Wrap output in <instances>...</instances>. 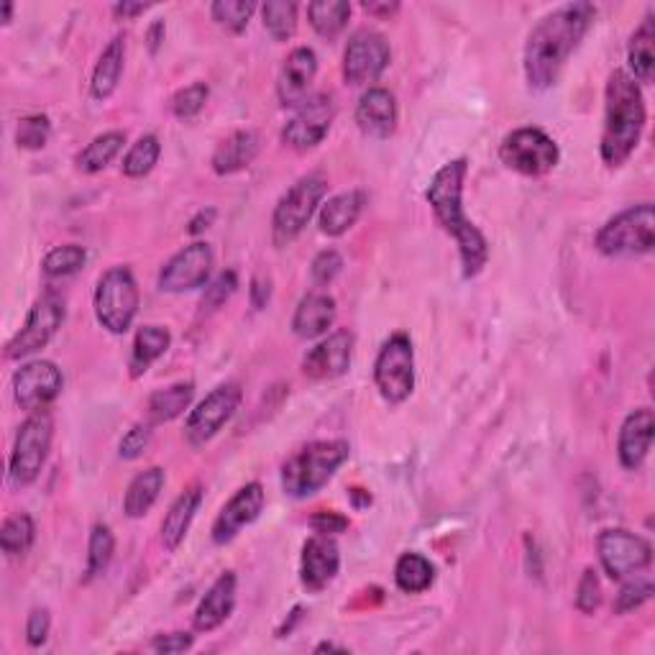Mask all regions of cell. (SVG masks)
Returning <instances> with one entry per match:
<instances>
[{"label": "cell", "mask_w": 655, "mask_h": 655, "mask_svg": "<svg viewBox=\"0 0 655 655\" xmlns=\"http://www.w3.org/2000/svg\"><path fill=\"white\" fill-rule=\"evenodd\" d=\"M596 19L592 3H569L538 21L525 44V78L533 90H549Z\"/></svg>", "instance_id": "1"}, {"label": "cell", "mask_w": 655, "mask_h": 655, "mask_svg": "<svg viewBox=\"0 0 655 655\" xmlns=\"http://www.w3.org/2000/svg\"><path fill=\"white\" fill-rule=\"evenodd\" d=\"M469 174V162L453 160L443 164L441 170L433 174L430 185L426 190V201L430 211L436 213L438 226L449 234L461 254V272L463 277L471 279L487 267L489 259V242L482 231L477 228V223L467 218L463 213V182Z\"/></svg>", "instance_id": "2"}, {"label": "cell", "mask_w": 655, "mask_h": 655, "mask_svg": "<svg viewBox=\"0 0 655 655\" xmlns=\"http://www.w3.org/2000/svg\"><path fill=\"white\" fill-rule=\"evenodd\" d=\"M645 121V98L637 82L625 70L610 74L604 88V129L600 141L602 162L610 170L625 164L641 144Z\"/></svg>", "instance_id": "3"}, {"label": "cell", "mask_w": 655, "mask_h": 655, "mask_svg": "<svg viewBox=\"0 0 655 655\" xmlns=\"http://www.w3.org/2000/svg\"><path fill=\"white\" fill-rule=\"evenodd\" d=\"M348 453L351 449L346 441H313L303 446L282 467V489L293 500H308L328 487L336 471L348 461Z\"/></svg>", "instance_id": "4"}, {"label": "cell", "mask_w": 655, "mask_h": 655, "mask_svg": "<svg viewBox=\"0 0 655 655\" xmlns=\"http://www.w3.org/2000/svg\"><path fill=\"white\" fill-rule=\"evenodd\" d=\"M594 246L610 259H633V256L651 254L655 246L653 203L633 205L610 218L596 234Z\"/></svg>", "instance_id": "5"}, {"label": "cell", "mask_w": 655, "mask_h": 655, "mask_svg": "<svg viewBox=\"0 0 655 655\" xmlns=\"http://www.w3.org/2000/svg\"><path fill=\"white\" fill-rule=\"evenodd\" d=\"M328 193L326 174L310 172L295 182L285 195L279 197L272 215V242L277 248H285L303 234L310 218L318 211L323 197Z\"/></svg>", "instance_id": "6"}, {"label": "cell", "mask_w": 655, "mask_h": 655, "mask_svg": "<svg viewBox=\"0 0 655 655\" xmlns=\"http://www.w3.org/2000/svg\"><path fill=\"white\" fill-rule=\"evenodd\" d=\"M54 441V420L49 410L31 412L16 436L11 463H8V484L13 489H27L34 484L49 459Z\"/></svg>", "instance_id": "7"}, {"label": "cell", "mask_w": 655, "mask_h": 655, "mask_svg": "<svg viewBox=\"0 0 655 655\" xmlns=\"http://www.w3.org/2000/svg\"><path fill=\"white\" fill-rule=\"evenodd\" d=\"M139 285L129 267H113L98 279L95 287V318L113 336H123L134 326L139 313Z\"/></svg>", "instance_id": "8"}, {"label": "cell", "mask_w": 655, "mask_h": 655, "mask_svg": "<svg viewBox=\"0 0 655 655\" xmlns=\"http://www.w3.org/2000/svg\"><path fill=\"white\" fill-rule=\"evenodd\" d=\"M500 160L504 167L525 177H543L561 162V149L545 131L525 126L502 139Z\"/></svg>", "instance_id": "9"}, {"label": "cell", "mask_w": 655, "mask_h": 655, "mask_svg": "<svg viewBox=\"0 0 655 655\" xmlns=\"http://www.w3.org/2000/svg\"><path fill=\"white\" fill-rule=\"evenodd\" d=\"M375 385L381 400L402 405L415 389V348L408 334H395L381 344L375 361Z\"/></svg>", "instance_id": "10"}, {"label": "cell", "mask_w": 655, "mask_h": 655, "mask_svg": "<svg viewBox=\"0 0 655 655\" xmlns=\"http://www.w3.org/2000/svg\"><path fill=\"white\" fill-rule=\"evenodd\" d=\"M64 318H68L64 297L60 293H54V289H49V293L41 295L39 300L31 305L23 328L6 344L8 359H27V356L41 351V348L57 336V330L62 328Z\"/></svg>", "instance_id": "11"}, {"label": "cell", "mask_w": 655, "mask_h": 655, "mask_svg": "<svg viewBox=\"0 0 655 655\" xmlns=\"http://www.w3.org/2000/svg\"><path fill=\"white\" fill-rule=\"evenodd\" d=\"M596 553L600 563L612 582H625V579L641 574L651 566L653 545L643 535L630 533L625 528H610L596 538Z\"/></svg>", "instance_id": "12"}, {"label": "cell", "mask_w": 655, "mask_h": 655, "mask_svg": "<svg viewBox=\"0 0 655 655\" xmlns=\"http://www.w3.org/2000/svg\"><path fill=\"white\" fill-rule=\"evenodd\" d=\"M242 400H244L242 385H236V381H226V385L215 387L211 395H205V400L197 402V408L187 415V422H185L187 443L195 446V449L211 443L213 438L221 433L223 426L234 418Z\"/></svg>", "instance_id": "13"}, {"label": "cell", "mask_w": 655, "mask_h": 655, "mask_svg": "<svg viewBox=\"0 0 655 655\" xmlns=\"http://www.w3.org/2000/svg\"><path fill=\"white\" fill-rule=\"evenodd\" d=\"M392 60L389 41L375 29H359L348 39L344 52V78L348 85L361 88L377 82Z\"/></svg>", "instance_id": "14"}, {"label": "cell", "mask_w": 655, "mask_h": 655, "mask_svg": "<svg viewBox=\"0 0 655 655\" xmlns=\"http://www.w3.org/2000/svg\"><path fill=\"white\" fill-rule=\"evenodd\" d=\"M336 119V101L328 93H315L300 108H295V115L282 129V141L297 152H308L323 144Z\"/></svg>", "instance_id": "15"}, {"label": "cell", "mask_w": 655, "mask_h": 655, "mask_svg": "<svg viewBox=\"0 0 655 655\" xmlns=\"http://www.w3.org/2000/svg\"><path fill=\"white\" fill-rule=\"evenodd\" d=\"M13 400L21 410L41 412L52 405L57 397L62 395L64 377L62 371L57 369V364L47 359H37L23 364V367L13 375Z\"/></svg>", "instance_id": "16"}, {"label": "cell", "mask_w": 655, "mask_h": 655, "mask_svg": "<svg viewBox=\"0 0 655 655\" xmlns=\"http://www.w3.org/2000/svg\"><path fill=\"white\" fill-rule=\"evenodd\" d=\"M213 248L205 242H195L182 248L164 264L160 272V289L162 293L182 295L193 293V289L205 287L211 282L213 272Z\"/></svg>", "instance_id": "17"}, {"label": "cell", "mask_w": 655, "mask_h": 655, "mask_svg": "<svg viewBox=\"0 0 655 655\" xmlns=\"http://www.w3.org/2000/svg\"><path fill=\"white\" fill-rule=\"evenodd\" d=\"M264 502H267V494H264V487L259 482H248L246 487L238 489V492L223 504V510L213 522V530H211L213 543L226 545L234 541L244 528L259 520Z\"/></svg>", "instance_id": "18"}, {"label": "cell", "mask_w": 655, "mask_h": 655, "mask_svg": "<svg viewBox=\"0 0 655 655\" xmlns=\"http://www.w3.org/2000/svg\"><path fill=\"white\" fill-rule=\"evenodd\" d=\"M356 338L351 330H336L328 338H323L318 346H313L303 359L305 377L315 381H328L344 377L351 369Z\"/></svg>", "instance_id": "19"}, {"label": "cell", "mask_w": 655, "mask_h": 655, "mask_svg": "<svg viewBox=\"0 0 655 655\" xmlns=\"http://www.w3.org/2000/svg\"><path fill=\"white\" fill-rule=\"evenodd\" d=\"M318 74V54L310 47H297L282 64L277 78V98L282 108H300L310 98V88Z\"/></svg>", "instance_id": "20"}, {"label": "cell", "mask_w": 655, "mask_h": 655, "mask_svg": "<svg viewBox=\"0 0 655 655\" xmlns=\"http://www.w3.org/2000/svg\"><path fill=\"white\" fill-rule=\"evenodd\" d=\"M341 569V553L330 535L315 533L310 541L303 545L300 559V582L308 592H323Z\"/></svg>", "instance_id": "21"}, {"label": "cell", "mask_w": 655, "mask_h": 655, "mask_svg": "<svg viewBox=\"0 0 655 655\" xmlns=\"http://www.w3.org/2000/svg\"><path fill=\"white\" fill-rule=\"evenodd\" d=\"M655 436V418L651 408H641L630 412L620 428L617 438V456L622 469L637 471L648 459Z\"/></svg>", "instance_id": "22"}, {"label": "cell", "mask_w": 655, "mask_h": 655, "mask_svg": "<svg viewBox=\"0 0 655 655\" xmlns=\"http://www.w3.org/2000/svg\"><path fill=\"white\" fill-rule=\"evenodd\" d=\"M397 101L387 88H369L356 105V126L371 139H389L397 129Z\"/></svg>", "instance_id": "23"}, {"label": "cell", "mask_w": 655, "mask_h": 655, "mask_svg": "<svg viewBox=\"0 0 655 655\" xmlns=\"http://www.w3.org/2000/svg\"><path fill=\"white\" fill-rule=\"evenodd\" d=\"M236 586L238 579L234 571H226V574L215 579L195 610L193 627L197 633H213L231 617V612L236 607Z\"/></svg>", "instance_id": "24"}, {"label": "cell", "mask_w": 655, "mask_h": 655, "mask_svg": "<svg viewBox=\"0 0 655 655\" xmlns=\"http://www.w3.org/2000/svg\"><path fill=\"white\" fill-rule=\"evenodd\" d=\"M262 139L252 129L234 131L228 139H223L218 149L213 154V172L221 174V177H228V174H236L246 167H252L256 156H259Z\"/></svg>", "instance_id": "25"}, {"label": "cell", "mask_w": 655, "mask_h": 655, "mask_svg": "<svg viewBox=\"0 0 655 655\" xmlns=\"http://www.w3.org/2000/svg\"><path fill=\"white\" fill-rule=\"evenodd\" d=\"M364 205H367V193H364V190H348V193L334 195L320 207V234H326L330 238L348 234V231L356 226V221L361 218Z\"/></svg>", "instance_id": "26"}, {"label": "cell", "mask_w": 655, "mask_h": 655, "mask_svg": "<svg viewBox=\"0 0 655 655\" xmlns=\"http://www.w3.org/2000/svg\"><path fill=\"white\" fill-rule=\"evenodd\" d=\"M336 300L326 293L305 295L293 315V330L297 338L313 341L328 334V328L336 323Z\"/></svg>", "instance_id": "27"}, {"label": "cell", "mask_w": 655, "mask_h": 655, "mask_svg": "<svg viewBox=\"0 0 655 655\" xmlns=\"http://www.w3.org/2000/svg\"><path fill=\"white\" fill-rule=\"evenodd\" d=\"M203 504V487H190L182 492L177 500L172 502V508L162 520V543L167 551H177L182 541H185L190 525L197 515Z\"/></svg>", "instance_id": "28"}, {"label": "cell", "mask_w": 655, "mask_h": 655, "mask_svg": "<svg viewBox=\"0 0 655 655\" xmlns=\"http://www.w3.org/2000/svg\"><path fill=\"white\" fill-rule=\"evenodd\" d=\"M123 62H126V37L119 34L108 41L93 70V80H90V98L93 101L105 103L115 93L123 74Z\"/></svg>", "instance_id": "29"}, {"label": "cell", "mask_w": 655, "mask_h": 655, "mask_svg": "<svg viewBox=\"0 0 655 655\" xmlns=\"http://www.w3.org/2000/svg\"><path fill=\"white\" fill-rule=\"evenodd\" d=\"M627 64H630V78L635 82H653L655 78V21L653 13L643 19L641 27L635 29V34L630 37L627 47Z\"/></svg>", "instance_id": "30"}, {"label": "cell", "mask_w": 655, "mask_h": 655, "mask_svg": "<svg viewBox=\"0 0 655 655\" xmlns=\"http://www.w3.org/2000/svg\"><path fill=\"white\" fill-rule=\"evenodd\" d=\"M164 482H167V474H164V469L160 467L141 471V474L131 479V484L126 489V497H123V512H126L131 520L144 518L146 512L154 508V502L160 500Z\"/></svg>", "instance_id": "31"}, {"label": "cell", "mask_w": 655, "mask_h": 655, "mask_svg": "<svg viewBox=\"0 0 655 655\" xmlns=\"http://www.w3.org/2000/svg\"><path fill=\"white\" fill-rule=\"evenodd\" d=\"M170 346H172V334L164 326L139 328V334L134 338V348H131V361H129L131 377L134 379L144 377L149 367L170 351Z\"/></svg>", "instance_id": "32"}, {"label": "cell", "mask_w": 655, "mask_h": 655, "mask_svg": "<svg viewBox=\"0 0 655 655\" xmlns=\"http://www.w3.org/2000/svg\"><path fill=\"white\" fill-rule=\"evenodd\" d=\"M193 381H177V385L156 389L146 402L149 422H152V426H162V422H172L174 418H180V415L193 405Z\"/></svg>", "instance_id": "33"}, {"label": "cell", "mask_w": 655, "mask_h": 655, "mask_svg": "<svg viewBox=\"0 0 655 655\" xmlns=\"http://www.w3.org/2000/svg\"><path fill=\"white\" fill-rule=\"evenodd\" d=\"M436 582V569L426 555L402 553L395 566V584L405 594H422Z\"/></svg>", "instance_id": "34"}, {"label": "cell", "mask_w": 655, "mask_h": 655, "mask_svg": "<svg viewBox=\"0 0 655 655\" xmlns=\"http://www.w3.org/2000/svg\"><path fill=\"white\" fill-rule=\"evenodd\" d=\"M308 19L315 34L323 39H336L351 19V3H346V0H315L308 6Z\"/></svg>", "instance_id": "35"}, {"label": "cell", "mask_w": 655, "mask_h": 655, "mask_svg": "<svg viewBox=\"0 0 655 655\" xmlns=\"http://www.w3.org/2000/svg\"><path fill=\"white\" fill-rule=\"evenodd\" d=\"M123 144H126V134H123V131H108V134L95 136L78 156L80 172L85 174L103 172L108 164L121 154Z\"/></svg>", "instance_id": "36"}, {"label": "cell", "mask_w": 655, "mask_h": 655, "mask_svg": "<svg viewBox=\"0 0 655 655\" xmlns=\"http://www.w3.org/2000/svg\"><path fill=\"white\" fill-rule=\"evenodd\" d=\"M37 538V525L27 512H19V515H11L3 528H0V549L8 555V559H19V555H27L31 545H34Z\"/></svg>", "instance_id": "37"}, {"label": "cell", "mask_w": 655, "mask_h": 655, "mask_svg": "<svg viewBox=\"0 0 655 655\" xmlns=\"http://www.w3.org/2000/svg\"><path fill=\"white\" fill-rule=\"evenodd\" d=\"M160 154H162L160 139H156L154 134L141 136L136 144L129 149V154L123 156L121 172L131 180L146 177V174L156 167V162H160Z\"/></svg>", "instance_id": "38"}, {"label": "cell", "mask_w": 655, "mask_h": 655, "mask_svg": "<svg viewBox=\"0 0 655 655\" xmlns=\"http://www.w3.org/2000/svg\"><path fill=\"white\" fill-rule=\"evenodd\" d=\"M113 553H115V538H113V530L103 525V522H98V525L90 530V543H88V571H85V579H98L103 576L108 566H111L113 561Z\"/></svg>", "instance_id": "39"}, {"label": "cell", "mask_w": 655, "mask_h": 655, "mask_svg": "<svg viewBox=\"0 0 655 655\" xmlns=\"http://www.w3.org/2000/svg\"><path fill=\"white\" fill-rule=\"evenodd\" d=\"M264 29L275 41H287L295 37L297 29V6L293 0H269L262 6Z\"/></svg>", "instance_id": "40"}, {"label": "cell", "mask_w": 655, "mask_h": 655, "mask_svg": "<svg viewBox=\"0 0 655 655\" xmlns=\"http://www.w3.org/2000/svg\"><path fill=\"white\" fill-rule=\"evenodd\" d=\"M85 262H88L85 248L78 244H68V246L52 248V252L44 256L41 269H44V275L49 279H64V277L78 275V272L85 267Z\"/></svg>", "instance_id": "41"}, {"label": "cell", "mask_w": 655, "mask_h": 655, "mask_svg": "<svg viewBox=\"0 0 655 655\" xmlns=\"http://www.w3.org/2000/svg\"><path fill=\"white\" fill-rule=\"evenodd\" d=\"M254 11L256 3H252V0H218V3L211 6L213 21L221 29H226L228 34H244Z\"/></svg>", "instance_id": "42"}, {"label": "cell", "mask_w": 655, "mask_h": 655, "mask_svg": "<svg viewBox=\"0 0 655 655\" xmlns=\"http://www.w3.org/2000/svg\"><path fill=\"white\" fill-rule=\"evenodd\" d=\"M49 136H52V121L47 115H27V119L19 121L16 126V144L21 149H29V152H39L49 144Z\"/></svg>", "instance_id": "43"}, {"label": "cell", "mask_w": 655, "mask_h": 655, "mask_svg": "<svg viewBox=\"0 0 655 655\" xmlns=\"http://www.w3.org/2000/svg\"><path fill=\"white\" fill-rule=\"evenodd\" d=\"M207 95H211V90H207L205 82H193V85L182 88L180 93H174V98H172V113L177 115V119H182V121L195 119V115L201 113L203 108H205Z\"/></svg>", "instance_id": "44"}, {"label": "cell", "mask_w": 655, "mask_h": 655, "mask_svg": "<svg viewBox=\"0 0 655 655\" xmlns=\"http://www.w3.org/2000/svg\"><path fill=\"white\" fill-rule=\"evenodd\" d=\"M236 287H238V275H236L234 269L221 272V275L215 277L213 282H207V285H205V295H203V303H201L203 313H205V310H207V313H213V310H218L221 305H226L228 297L236 293Z\"/></svg>", "instance_id": "45"}, {"label": "cell", "mask_w": 655, "mask_h": 655, "mask_svg": "<svg viewBox=\"0 0 655 655\" xmlns=\"http://www.w3.org/2000/svg\"><path fill=\"white\" fill-rule=\"evenodd\" d=\"M653 596V582L651 579H630V582L620 589L615 600V612L617 615H627V612L641 610L645 602Z\"/></svg>", "instance_id": "46"}, {"label": "cell", "mask_w": 655, "mask_h": 655, "mask_svg": "<svg viewBox=\"0 0 655 655\" xmlns=\"http://www.w3.org/2000/svg\"><path fill=\"white\" fill-rule=\"evenodd\" d=\"M600 604H602V582L594 569H586L576 586V610L584 612V615H592V612L600 610Z\"/></svg>", "instance_id": "47"}, {"label": "cell", "mask_w": 655, "mask_h": 655, "mask_svg": "<svg viewBox=\"0 0 655 655\" xmlns=\"http://www.w3.org/2000/svg\"><path fill=\"white\" fill-rule=\"evenodd\" d=\"M344 269V256L336 252V248H326V252H320L318 256L313 259V267H310V275L313 282L318 287H326L334 282L338 275H341Z\"/></svg>", "instance_id": "48"}, {"label": "cell", "mask_w": 655, "mask_h": 655, "mask_svg": "<svg viewBox=\"0 0 655 655\" xmlns=\"http://www.w3.org/2000/svg\"><path fill=\"white\" fill-rule=\"evenodd\" d=\"M152 422H136L134 428L129 430L126 436H123L121 441V459L126 461H134L139 459L141 453H144L149 449V443H152Z\"/></svg>", "instance_id": "49"}, {"label": "cell", "mask_w": 655, "mask_h": 655, "mask_svg": "<svg viewBox=\"0 0 655 655\" xmlns=\"http://www.w3.org/2000/svg\"><path fill=\"white\" fill-rule=\"evenodd\" d=\"M49 630H52V617H49V610L37 607L31 610V615L27 620V643L31 648H41L47 643Z\"/></svg>", "instance_id": "50"}, {"label": "cell", "mask_w": 655, "mask_h": 655, "mask_svg": "<svg viewBox=\"0 0 655 655\" xmlns=\"http://www.w3.org/2000/svg\"><path fill=\"white\" fill-rule=\"evenodd\" d=\"M195 645V637L190 633H167V635H156L152 641V651L160 655H177L185 653Z\"/></svg>", "instance_id": "51"}, {"label": "cell", "mask_w": 655, "mask_h": 655, "mask_svg": "<svg viewBox=\"0 0 655 655\" xmlns=\"http://www.w3.org/2000/svg\"><path fill=\"white\" fill-rule=\"evenodd\" d=\"M310 528L313 533L318 535H341L348 530V518L341 515V512H318V515L310 518Z\"/></svg>", "instance_id": "52"}, {"label": "cell", "mask_w": 655, "mask_h": 655, "mask_svg": "<svg viewBox=\"0 0 655 655\" xmlns=\"http://www.w3.org/2000/svg\"><path fill=\"white\" fill-rule=\"evenodd\" d=\"M248 297H252V308L254 310H264L272 300V277L264 275H254L252 279V287H248Z\"/></svg>", "instance_id": "53"}, {"label": "cell", "mask_w": 655, "mask_h": 655, "mask_svg": "<svg viewBox=\"0 0 655 655\" xmlns=\"http://www.w3.org/2000/svg\"><path fill=\"white\" fill-rule=\"evenodd\" d=\"M215 215H218V211H215V207H205V211H201L195 215L193 221H190V226H187V234L190 236H197V234H203V231H207L213 226V221H215Z\"/></svg>", "instance_id": "54"}, {"label": "cell", "mask_w": 655, "mask_h": 655, "mask_svg": "<svg viewBox=\"0 0 655 655\" xmlns=\"http://www.w3.org/2000/svg\"><path fill=\"white\" fill-rule=\"evenodd\" d=\"M146 11H149V6H146V3H115V6H113V13L119 16V19H123V21L136 19V16L146 13Z\"/></svg>", "instance_id": "55"}, {"label": "cell", "mask_w": 655, "mask_h": 655, "mask_svg": "<svg viewBox=\"0 0 655 655\" xmlns=\"http://www.w3.org/2000/svg\"><path fill=\"white\" fill-rule=\"evenodd\" d=\"M164 34H167V29H164V21H154L152 29H149V34H146L149 52H152V54L160 52V47H162V41H164Z\"/></svg>", "instance_id": "56"}, {"label": "cell", "mask_w": 655, "mask_h": 655, "mask_svg": "<svg viewBox=\"0 0 655 655\" xmlns=\"http://www.w3.org/2000/svg\"><path fill=\"white\" fill-rule=\"evenodd\" d=\"M364 11L371 13V16H387L389 19V16L400 11V6L397 3H364Z\"/></svg>", "instance_id": "57"}, {"label": "cell", "mask_w": 655, "mask_h": 655, "mask_svg": "<svg viewBox=\"0 0 655 655\" xmlns=\"http://www.w3.org/2000/svg\"><path fill=\"white\" fill-rule=\"evenodd\" d=\"M315 653H346V648H341V645H334V643H320L318 648H315Z\"/></svg>", "instance_id": "58"}, {"label": "cell", "mask_w": 655, "mask_h": 655, "mask_svg": "<svg viewBox=\"0 0 655 655\" xmlns=\"http://www.w3.org/2000/svg\"><path fill=\"white\" fill-rule=\"evenodd\" d=\"M11 16H13V3H3V6H0V21L11 23Z\"/></svg>", "instance_id": "59"}]
</instances>
